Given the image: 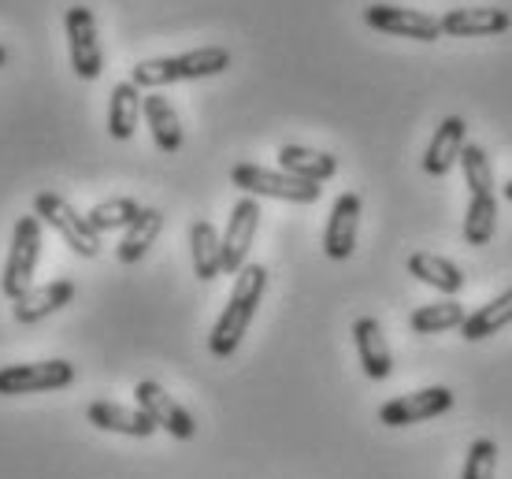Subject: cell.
Segmentation results:
<instances>
[{
  "label": "cell",
  "mask_w": 512,
  "mask_h": 479,
  "mask_svg": "<svg viewBox=\"0 0 512 479\" xmlns=\"http://www.w3.org/2000/svg\"><path fill=\"white\" fill-rule=\"evenodd\" d=\"M264 294H268V268L264 264H245L242 272L234 275L231 298H227L219 320L212 324V335H208L212 357H219V361L234 357V350L242 346L245 331L253 324L256 309H260V301H264Z\"/></svg>",
  "instance_id": "6da1fadb"
},
{
  "label": "cell",
  "mask_w": 512,
  "mask_h": 479,
  "mask_svg": "<svg viewBox=\"0 0 512 479\" xmlns=\"http://www.w3.org/2000/svg\"><path fill=\"white\" fill-rule=\"evenodd\" d=\"M231 67V49L223 45H205V49H190L179 56H156V60H141L130 67V82L141 93L164 90L175 82H193V78H212L223 75Z\"/></svg>",
  "instance_id": "7a4b0ae2"
},
{
  "label": "cell",
  "mask_w": 512,
  "mask_h": 479,
  "mask_svg": "<svg viewBox=\"0 0 512 479\" xmlns=\"http://www.w3.org/2000/svg\"><path fill=\"white\" fill-rule=\"evenodd\" d=\"M41 260V220L38 216H19L12 231V246H8V260H4V275H0V290L4 298L15 301L23 298L34 286V272Z\"/></svg>",
  "instance_id": "3957f363"
},
{
  "label": "cell",
  "mask_w": 512,
  "mask_h": 479,
  "mask_svg": "<svg viewBox=\"0 0 512 479\" xmlns=\"http://www.w3.org/2000/svg\"><path fill=\"white\" fill-rule=\"evenodd\" d=\"M231 182L245 197H275V201H294V205H316L323 194L320 182L294 179L286 171H271L260 164H234Z\"/></svg>",
  "instance_id": "277c9868"
},
{
  "label": "cell",
  "mask_w": 512,
  "mask_h": 479,
  "mask_svg": "<svg viewBox=\"0 0 512 479\" xmlns=\"http://www.w3.org/2000/svg\"><path fill=\"white\" fill-rule=\"evenodd\" d=\"M34 216H38L41 223H49L52 231L60 234L78 257L93 260L101 253V234L93 231L90 220H86L82 212H75L60 194H49V190H45V194L34 197Z\"/></svg>",
  "instance_id": "5b68a950"
},
{
  "label": "cell",
  "mask_w": 512,
  "mask_h": 479,
  "mask_svg": "<svg viewBox=\"0 0 512 479\" xmlns=\"http://www.w3.org/2000/svg\"><path fill=\"white\" fill-rule=\"evenodd\" d=\"M75 383V364L71 361H34V364H4L0 368V398H19V394H49Z\"/></svg>",
  "instance_id": "8992f818"
},
{
  "label": "cell",
  "mask_w": 512,
  "mask_h": 479,
  "mask_svg": "<svg viewBox=\"0 0 512 479\" xmlns=\"http://www.w3.org/2000/svg\"><path fill=\"white\" fill-rule=\"evenodd\" d=\"M64 34H67V49H71V67H75L78 78H101L104 71V52L101 38H97V19L86 4H71L64 12Z\"/></svg>",
  "instance_id": "52a82bcc"
},
{
  "label": "cell",
  "mask_w": 512,
  "mask_h": 479,
  "mask_svg": "<svg viewBox=\"0 0 512 479\" xmlns=\"http://www.w3.org/2000/svg\"><path fill=\"white\" fill-rule=\"evenodd\" d=\"M134 398H138L141 413L149 416L160 431H167L171 439L186 442V439H193V435H197V420L190 416V409L175 402V394H167L156 379H141L138 387H134Z\"/></svg>",
  "instance_id": "ba28073f"
},
{
  "label": "cell",
  "mask_w": 512,
  "mask_h": 479,
  "mask_svg": "<svg viewBox=\"0 0 512 479\" xmlns=\"http://www.w3.org/2000/svg\"><path fill=\"white\" fill-rule=\"evenodd\" d=\"M453 409V390L449 387H423L412 394H401L394 402H386L379 409V424L386 428H412L423 420H435V416Z\"/></svg>",
  "instance_id": "9c48e42d"
},
{
  "label": "cell",
  "mask_w": 512,
  "mask_h": 479,
  "mask_svg": "<svg viewBox=\"0 0 512 479\" xmlns=\"http://www.w3.org/2000/svg\"><path fill=\"white\" fill-rule=\"evenodd\" d=\"M364 23L379 30V34H394V38L412 41H438L442 38V23L435 15L420 12V8H397V4H372L364 8Z\"/></svg>",
  "instance_id": "30bf717a"
},
{
  "label": "cell",
  "mask_w": 512,
  "mask_h": 479,
  "mask_svg": "<svg viewBox=\"0 0 512 479\" xmlns=\"http://www.w3.org/2000/svg\"><path fill=\"white\" fill-rule=\"evenodd\" d=\"M256 231H260V205H256V197H242V201L231 208L227 231L219 234V242H223V275L242 272L245 257H249V249H253Z\"/></svg>",
  "instance_id": "8fae6325"
},
{
  "label": "cell",
  "mask_w": 512,
  "mask_h": 479,
  "mask_svg": "<svg viewBox=\"0 0 512 479\" xmlns=\"http://www.w3.org/2000/svg\"><path fill=\"white\" fill-rule=\"evenodd\" d=\"M75 294H78V286L71 283V279H49V283H41V286H30L23 298L12 301L15 324H26V327L41 324V320H49L52 312H60L64 305H71Z\"/></svg>",
  "instance_id": "7c38bea8"
},
{
  "label": "cell",
  "mask_w": 512,
  "mask_h": 479,
  "mask_svg": "<svg viewBox=\"0 0 512 479\" xmlns=\"http://www.w3.org/2000/svg\"><path fill=\"white\" fill-rule=\"evenodd\" d=\"M360 194H342L331 208V220H327V231H323V253L331 260H349L353 249H357V234H360Z\"/></svg>",
  "instance_id": "4fadbf2b"
},
{
  "label": "cell",
  "mask_w": 512,
  "mask_h": 479,
  "mask_svg": "<svg viewBox=\"0 0 512 479\" xmlns=\"http://www.w3.org/2000/svg\"><path fill=\"white\" fill-rule=\"evenodd\" d=\"M464 145H468V123L461 116H446L438 123L427 153H423V175H431V179L449 175L453 164H461Z\"/></svg>",
  "instance_id": "5bb4252c"
},
{
  "label": "cell",
  "mask_w": 512,
  "mask_h": 479,
  "mask_svg": "<svg viewBox=\"0 0 512 479\" xmlns=\"http://www.w3.org/2000/svg\"><path fill=\"white\" fill-rule=\"evenodd\" d=\"M438 23L449 38H494L509 30L512 15L505 8H449Z\"/></svg>",
  "instance_id": "9a60e30c"
},
{
  "label": "cell",
  "mask_w": 512,
  "mask_h": 479,
  "mask_svg": "<svg viewBox=\"0 0 512 479\" xmlns=\"http://www.w3.org/2000/svg\"><path fill=\"white\" fill-rule=\"evenodd\" d=\"M353 346H357L360 368H364V376L368 379L379 383V379H386L390 372H394V353H390V342H386L379 320L360 316L357 324H353Z\"/></svg>",
  "instance_id": "2e32d148"
},
{
  "label": "cell",
  "mask_w": 512,
  "mask_h": 479,
  "mask_svg": "<svg viewBox=\"0 0 512 479\" xmlns=\"http://www.w3.org/2000/svg\"><path fill=\"white\" fill-rule=\"evenodd\" d=\"M86 416L97 431H112V435H127V439H149L156 431V424L141 409H127L119 402H93Z\"/></svg>",
  "instance_id": "e0dca14e"
},
{
  "label": "cell",
  "mask_w": 512,
  "mask_h": 479,
  "mask_svg": "<svg viewBox=\"0 0 512 479\" xmlns=\"http://www.w3.org/2000/svg\"><path fill=\"white\" fill-rule=\"evenodd\" d=\"M141 116L149 123V134H153V142L160 153H179L182 119H179V112H175V104L153 90V93H145V101H141Z\"/></svg>",
  "instance_id": "ac0fdd59"
},
{
  "label": "cell",
  "mask_w": 512,
  "mask_h": 479,
  "mask_svg": "<svg viewBox=\"0 0 512 479\" xmlns=\"http://www.w3.org/2000/svg\"><path fill=\"white\" fill-rule=\"evenodd\" d=\"M141 101H145V93H141L134 82L112 86V93H108V134H112L116 142H130V138H134L138 119H141Z\"/></svg>",
  "instance_id": "d6986e66"
},
{
  "label": "cell",
  "mask_w": 512,
  "mask_h": 479,
  "mask_svg": "<svg viewBox=\"0 0 512 479\" xmlns=\"http://www.w3.org/2000/svg\"><path fill=\"white\" fill-rule=\"evenodd\" d=\"M409 275L412 279H420V283H427L431 290H438V294H449V298H457L464 290V272L453 264V260L438 257V253H412L409 257Z\"/></svg>",
  "instance_id": "ffe728a7"
},
{
  "label": "cell",
  "mask_w": 512,
  "mask_h": 479,
  "mask_svg": "<svg viewBox=\"0 0 512 479\" xmlns=\"http://www.w3.org/2000/svg\"><path fill=\"white\" fill-rule=\"evenodd\" d=\"M190 257H193V275L201 283H212V279L223 275V242H219V231L208 220H193Z\"/></svg>",
  "instance_id": "44dd1931"
},
{
  "label": "cell",
  "mask_w": 512,
  "mask_h": 479,
  "mask_svg": "<svg viewBox=\"0 0 512 479\" xmlns=\"http://www.w3.org/2000/svg\"><path fill=\"white\" fill-rule=\"evenodd\" d=\"M160 231H164V212L160 208H141L138 220L123 231V242L116 246V260L119 264H138L156 246Z\"/></svg>",
  "instance_id": "7402d4cb"
},
{
  "label": "cell",
  "mask_w": 512,
  "mask_h": 479,
  "mask_svg": "<svg viewBox=\"0 0 512 479\" xmlns=\"http://www.w3.org/2000/svg\"><path fill=\"white\" fill-rule=\"evenodd\" d=\"M279 171L305 182H327L338 171V160L331 153L308 149V145H282L279 149Z\"/></svg>",
  "instance_id": "603a6c76"
},
{
  "label": "cell",
  "mask_w": 512,
  "mask_h": 479,
  "mask_svg": "<svg viewBox=\"0 0 512 479\" xmlns=\"http://www.w3.org/2000/svg\"><path fill=\"white\" fill-rule=\"evenodd\" d=\"M509 324H512V290H505V294H498L494 301L468 312V320L461 324V335L468 338V342H483V338L505 331Z\"/></svg>",
  "instance_id": "cb8c5ba5"
},
{
  "label": "cell",
  "mask_w": 512,
  "mask_h": 479,
  "mask_svg": "<svg viewBox=\"0 0 512 479\" xmlns=\"http://www.w3.org/2000/svg\"><path fill=\"white\" fill-rule=\"evenodd\" d=\"M468 320V312L457 298L446 301H431V305H420V309L409 316V327L416 335H442V331H453Z\"/></svg>",
  "instance_id": "d4e9b609"
},
{
  "label": "cell",
  "mask_w": 512,
  "mask_h": 479,
  "mask_svg": "<svg viewBox=\"0 0 512 479\" xmlns=\"http://www.w3.org/2000/svg\"><path fill=\"white\" fill-rule=\"evenodd\" d=\"M494 231H498V197L472 194L468 197V212H464V242L468 246H490Z\"/></svg>",
  "instance_id": "484cf974"
},
{
  "label": "cell",
  "mask_w": 512,
  "mask_h": 479,
  "mask_svg": "<svg viewBox=\"0 0 512 479\" xmlns=\"http://www.w3.org/2000/svg\"><path fill=\"white\" fill-rule=\"evenodd\" d=\"M141 205L134 201V197H108V201H101V205L90 208V227L97 234H108V231H127L130 223L138 220Z\"/></svg>",
  "instance_id": "4316f807"
},
{
  "label": "cell",
  "mask_w": 512,
  "mask_h": 479,
  "mask_svg": "<svg viewBox=\"0 0 512 479\" xmlns=\"http://www.w3.org/2000/svg\"><path fill=\"white\" fill-rule=\"evenodd\" d=\"M461 171H464V182H468L472 194H494L498 182H494V168H490V156L483 145H464Z\"/></svg>",
  "instance_id": "83f0119b"
},
{
  "label": "cell",
  "mask_w": 512,
  "mask_h": 479,
  "mask_svg": "<svg viewBox=\"0 0 512 479\" xmlns=\"http://www.w3.org/2000/svg\"><path fill=\"white\" fill-rule=\"evenodd\" d=\"M494 468H498V446L490 439H475L468 446V461H464L461 479H494Z\"/></svg>",
  "instance_id": "f1b7e54d"
},
{
  "label": "cell",
  "mask_w": 512,
  "mask_h": 479,
  "mask_svg": "<svg viewBox=\"0 0 512 479\" xmlns=\"http://www.w3.org/2000/svg\"><path fill=\"white\" fill-rule=\"evenodd\" d=\"M501 197H505V201H509V205H512V179L505 182V186H501Z\"/></svg>",
  "instance_id": "f546056e"
},
{
  "label": "cell",
  "mask_w": 512,
  "mask_h": 479,
  "mask_svg": "<svg viewBox=\"0 0 512 479\" xmlns=\"http://www.w3.org/2000/svg\"><path fill=\"white\" fill-rule=\"evenodd\" d=\"M8 64V52H4V45H0V67Z\"/></svg>",
  "instance_id": "4dcf8cb0"
}]
</instances>
